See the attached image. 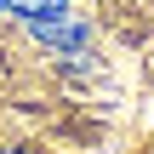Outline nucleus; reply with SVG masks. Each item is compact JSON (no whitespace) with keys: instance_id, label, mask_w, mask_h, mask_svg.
<instances>
[{"instance_id":"nucleus-1","label":"nucleus","mask_w":154,"mask_h":154,"mask_svg":"<svg viewBox=\"0 0 154 154\" xmlns=\"http://www.w3.org/2000/svg\"><path fill=\"white\" fill-rule=\"evenodd\" d=\"M0 11H17L29 23H57V17H69V0H0Z\"/></svg>"},{"instance_id":"nucleus-2","label":"nucleus","mask_w":154,"mask_h":154,"mask_svg":"<svg viewBox=\"0 0 154 154\" xmlns=\"http://www.w3.org/2000/svg\"><path fill=\"white\" fill-rule=\"evenodd\" d=\"M0 154H23V149H0Z\"/></svg>"}]
</instances>
